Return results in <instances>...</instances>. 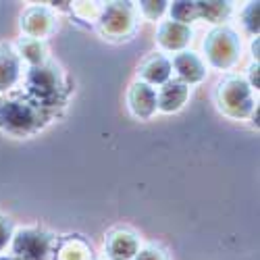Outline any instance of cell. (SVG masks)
I'll list each match as a JSON object with an SVG mask.
<instances>
[{
	"label": "cell",
	"mask_w": 260,
	"mask_h": 260,
	"mask_svg": "<svg viewBox=\"0 0 260 260\" xmlns=\"http://www.w3.org/2000/svg\"><path fill=\"white\" fill-rule=\"evenodd\" d=\"M129 106H132L136 117L150 119L156 113V90L144 81L134 83L132 92H129Z\"/></svg>",
	"instance_id": "ba28073f"
},
{
	"label": "cell",
	"mask_w": 260,
	"mask_h": 260,
	"mask_svg": "<svg viewBox=\"0 0 260 260\" xmlns=\"http://www.w3.org/2000/svg\"><path fill=\"white\" fill-rule=\"evenodd\" d=\"M27 96L40 106L50 111L52 106L62 104L64 100V83L54 64H38L27 73Z\"/></svg>",
	"instance_id": "7a4b0ae2"
},
{
	"label": "cell",
	"mask_w": 260,
	"mask_h": 260,
	"mask_svg": "<svg viewBox=\"0 0 260 260\" xmlns=\"http://www.w3.org/2000/svg\"><path fill=\"white\" fill-rule=\"evenodd\" d=\"M189 40H191V29L183 23L167 21V23L160 25L158 42H160V46L167 48V50H181L189 44Z\"/></svg>",
	"instance_id": "8fae6325"
},
{
	"label": "cell",
	"mask_w": 260,
	"mask_h": 260,
	"mask_svg": "<svg viewBox=\"0 0 260 260\" xmlns=\"http://www.w3.org/2000/svg\"><path fill=\"white\" fill-rule=\"evenodd\" d=\"M231 7L229 3H198V15L200 19H208L212 23H221L229 15Z\"/></svg>",
	"instance_id": "9a60e30c"
},
{
	"label": "cell",
	"mask_w": 260,
	"mask_h": 260,
	"mask_svg": "<svg viewBox=\"0 0 260 260\" xmlns=\"http://www.w3.org/2000/svg\"><path fill=\"white\" fill-rule=\"evenodd\" d=\"M106 250H108L111 260H129V258H136V254L140 252V244L134 233L119 231V233L111 235V240L106 244Z\"/></svg>",
	"instance_id": "4fadbf2b"
},
{
	"label": "cell",
	"mask_w": 260,
	"mask_h": 260,
	"mask_svg": "<svg viewBox=\"0 0 260 260\" xmlns=\"http://www.w3.org/2000/svg\"><path fill=\"white\" fill-rule=\"evenodd\" d=\"M21 77L19 54L11 46H0V94L11 90Z\"/></svg>",
	"instance_id": "7c38bea8"
},
{
	"label": "cell",
	"mask_w": 260,
	"mask_h": 260,
	"mask_svg": "<svg viewBox=\"0 0 260 260\" xmlns=\"http://www.w3.org/2000/svg\"><path fill=\"white\" fill-rule=\"evenodd\" d=\"M0 260H17L15 256H0Z\"/></svg>",
	"instance_id": "603a6c76"
},
{
	"label": "cell",
	"mask_w": 260,
	"mask_h": 260,
	"mask_svg": "<svg viewBox=\"0 0 260 260\" xmlns=\"http://www.w3.org/2000/svg\"><path fill=\"white\" fill-rule=\"evenodd\" d=\"M17 260H50L56 252V237L42 229H21L13 237Z\"/></svg>",
	"instance_id": "3957f363"
},
{
	"label": "cell",
	"mask_w": 260,
	"mask_h": 260,
	"mask_svg": "<svg viewBox=\"0 0 260 260\" xmlns=\"http://www.w3.org/2000/svg\"><path fill=\"white\" fill-rule=\"evenodd\" d=\"M50 113L29 96L0 100V129L13 136H29L44 127Z\"/></svg>",
	"instance_id": "6da1fadb"
},
{
	"label": "cell",
	"mask_w": 260,
	"mask_h": 260,
	"mask_svg": "<svg viewBox=\"0 0 260 260\" xmlns=\"http://www.w3.org/2000/svg\"><path fill=\"white\" fill-rule=\"evenodd\" d=\"M140 11L148 19H156L167 11V3H140Z\"/></svg>",
	"instance_id": "ffe728a7"
},
{
	"label": "cell",
	"mask_w": 260,
	"mask_h": 260,
	"mask_svg": "<svg viewBox=\"0 0 260 260\" xmlns=\"http://www.w3.org/2000/svg\"><path fill=\"white\" fill-rule=\"evenodd\" d=\"M52 21L54 19L50 17L48 9L36 7V9H29L25 13V17L21 19V27L25 29L29 40H42L44 36H48L52 31Z\"/></svg>",
	"instance_id": "30bf717a"
},
{
	"label": "cell",
	"mask_w": 260,
	"mask_h": 260,
	"mask_svg": "<svg viewBox=\"0 0 260 260\" xmlns=\"http://www.w3.org/2000/svg\"><path fill=\"white\" fill-rule=\"evenodd\" d=\"M100 25L106 36H127L134 27V7L129 3H113L104 9Z\"/></svg>",
	"instance_id": "8992f818"
},
{
	"label": "cell",
	"mask_w": 260,
	"mask_h": 260,
	"mask_svg": "<svg viewBox=\"0 0 260 260\" xmlns=\"http://www.w3.org/2000/svg\"><path fill=\"white\" fill-rule=\"evenodd\" d=\"M134 260H167V256L156 248H146V250L138 252Z\"/></svg>",
	"instance_id": "7402d4cb"
},
{
	"label": "cell",
	"mask_w": 260,
	"mask_h": 260,
	"mask_svg": "<svg viewBox=\"0 0 260 260\" xmlns=\"http://www.w3.org/2000/svg\"><path fill=\"white\" fill-rule=\"evenodd\" d=\"M219 104L233 119H244L254 111L252 88L242 77H229L219 85Z\"/></svg>",
	"instance_id": "5b68a950"
},
{
	"label": "cell",
	"mask_w": 260,
	"mask_h": 260,
	"mask_svg": "<svg viewBox=\"0 0 260 260\" xmlns=\"http://www.w3.org/2000/svg\"><path fill=\"white\" fill-rule=\"evenodd\" d=\"M171 15L173 19L171 21H177V23H191L193 19H200L198 15V3H175L171 7Z\"/></svg>",
	"instance_id": "e0dca14e"
},
{
	"label": "cell",
	"mask_w": 260,
	"mask_h": 260,
	"mask_svg": "<svg viewBox=\"0 0 260 260\" xmlns=\"http://www.w3.org/2000/svg\"><path fill=\"white\" fill-rule=\"evenodd\" d=\"M171 60L162 54H156L152 58H148L142 67V77H144V83L148 85H162L169 81L171 77Z\"/></svg>",
	"instance_id": "5bb4252c"
},
{
	"label": "cell",
	"mask_w": 260,
	"mask_h": 260,
	"mask_svg": "<svg viewBox=\"0 0 260 260\" xmlns=\"http://www.w3.org/2000/svg\"><path fill=\"white\" fill-rule=\"evenodd\" d=\"M171 67L177 71L179 81L183 83H198L204 79L206 75V67L200 56H196L193 52H179L175 54V58L171 60Z\"/></svg>",
	"instance_id": "9c48e42d"
},
{
	"label": "cell",
	"mask_w": 260,
	"mask_h": 260,
	"mask_svg": "<svg viewBox=\"0 0 260 260\" xmlns=\"http://www.w3.org/2000/svg\"><path fill=\"white\" fill-rule=\"evenodd\" d=\"M21 56H23L27 62H31L34 67H38V64H44V58H46L44 44H42L40 40L25 38L23 44H21Z\"/></svg>",
	"instance_id": "2e32d148"
},
{
	"label": "cell",
	"mask_w": 260,
	"mask_h": 260,
	"mask_svg": "<svg viewBox=\"0 0 260 260\" xmlns=\"http://www.w3.org/2000/svg\"><path fill=\"white\" fill-rule=\"evenodd\" d=\"M244 25L252 36H258V3H250L244 11Z\"/></svg>",
	"instance_id": "d6986e66"
},
{
	"label": "cell",
	"mask_w": 260,
	"mask_h": 260,
	"mask_svg": "<svg viewBox=\"0 0 260 260\" xmlns=\"http://www.w3.org/2000/svg\"><path fill=\"white\" fill-rule=\"evenodd\" d=\"M204 50L212 67L229 69L240 56V38L229 27H216L208 34L204 42Z\"/></svg>",
	"instance_id": "277c9868"
},
{
	"label": "cell",
	"mask_w": 260,
	"mask_h": 260,
	"mask_svg": "<svg viewBox=\"0 0 260 260\" xmlns=\"http://www.w3.org/2000/svg\"><path fill=\"white\" fill-rule=\"evenodd\" d=\"M189 98V85L175 79L162 83L160 92H156V108H160L162 113H175L187 102Z\"/></svg>",
	"instance_id": "52a82bcc"
},
{
	"label": "cell",
	"mask_w": 260,
	"mask_h": 260,
	"mask_svg": "<svg viewBox=\"0 0 260 260\" xmlns=\"http://www.w3.org/2000/svg\"><path fill=\"white\" fill-rule=\"evenodd\" d=\"M13 237V229H11V221L7 219V216L0 214V250H5L7 244L11 242Z\"/></svg>",
	"instance_id": "44dd1931"
},
{
	"label": "cell",
	"mask_w": 260,
	"mask_h": 260,
	"mask_svg": "<svg viewBox=\"0 0 260 260\" xmlns=\"http://www.w3.org/2000/svg\"><path fill=\"white\" fill-rule=\"evenodd\" d=\"M90 250L81 240H71L62 246V250L58 252V260H88Z\"/></svg>",
	"instance_id": "ac0fdd59"
}]
</instances>
